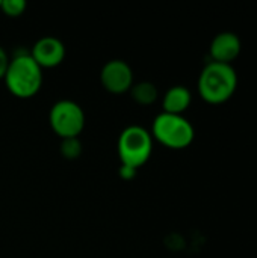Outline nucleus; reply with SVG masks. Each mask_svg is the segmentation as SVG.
Returning a JSON list of instances; mask_svg holds the SVG:
<instances>
[{
	"mask_svg": "<svg viewBox=\"0 0 257 258\" xmlns=\"http://www.w3.org/2000/svg\"><path fill=\"white\" fill-rule=\"evenodd\" d=\"M136 169H132V168H129V166H123V165H120V169H118V174H120V177L123 178V180H132V178H135L136 177Z\"/></svg>",
	"mask_w": 257,
	"mask_h": 258,
	"instance_id": "nucleus-14",
	"label": "nucleus"
},
{
	"mask_svg": "<svg viewBox=\"0 0 257 258\" xmlns=\"http://www.w3.org/2000/svg\"><path fill=\"white\" fill-rule=\"evenodd\" d=\"M103 88L111 94H124L133 86V71L123 59H112L106 62L100 73Z\"/></svg>",
	"mask_w": 257,
	"mask_h": 258,
	"instance_id": "nucleus-6",
	"label": "nucleus"
},
{
	"mask_svg": "<svg viewBox=\"0 0 257 258\" xmlns=\"http://www.w3.org/2000/svg\"><path fill=\"white\" fill-rule=\"evenodd\" d=\"M151 138L170 150H185L195 139V128L183 115L159 113L151 125Z\"/></svg>",
	"mask_w": 257,
	"mask_h": 258,
	"instance_id": "nucleus-3",
	"label": "nucleus"
},
{
	"mask_svg": "<svg viewBox=\"0 0 257 258\" xmlns=\"http://www.w3.org/2000/svg\"><path fill=\"white\" fill-rule=\"evenodd\" d=\"M242 51L241 38L235 32H220L214 36L209 45V56L212 62L232 65Z\"/></svg>",
	"mask_w": 257,
	"mask_h": 258,
	"instance_id": "nucleus-8",
	"label": "nucleus"
},
{
	"mask_svg": "<svg viewBox=\"0 0 257 258\" xmlns=\"http://www.w3.org/2000/svg\"><path fill=\"white\" fill-rule=\"evenodd\" d=\"M27 8V3L24 0H2L0 5V11L6 15V17H20L24 14Z\"/></svg>",
	"mask_w": 257,
	"mask_h": 258,
	"instance_id": "nucleus-12",
	"label": "nucleus"
},
{
	"mask_svg": "<svg viewBox=\"0 0 257 258\" xmlns=\"http://www.w3.org/2000/svg\"><path fill=\"white\" fill-rule=\"evenodd\" d=\"M65 45L56 36H42L39 38L29 53L32 59L39 65V68H55L61 65L65 59Z\"/></svg>",
	"mask_w": 257,
	"mask_h": 258,
	"instance_id": "nucleus-7",
	"label": "nucleus"
},
{
	"mask_svg": "<svg viewBox=\"0 0 257 258\" xmlns=\"http://www.w3.org/2000/svg\"><path fill=\"white\" fill-rule=\"evenodd\" d=\"M48 122L61 139L79 138L85 128V112L73 100H59L50 109Z\"/></svg>",
	"mask_w": 257,
	"mask_h": 258,
	"instance_id": "nucleus-5",
	"label": "nucleus"
},
{
	"mask_svg": "<svg viewBox=\"0 0 257 258\" xmlns=\"http://www.w3.org/2000/svg\"><path fill=\"white\" fill-rule=\"evenodd\" d=\"M130 94H132L133 101H136L141 106H150L159 97V91H158L156 85L151 82L133 83V86L130 88Z\"/></svg>",
	"mask_w": 257,
	"mask_h": 258,
	"instance_id": "nucleus-10",
	"label": "nucleus"
},
{
	"mask_svg": "<svg viewBox=\"0 0 257 258\" xmlns=\"http://www.w3.org/2000/svg\"><path fill=\"white\" fill-rule=\"evenodd\" d=\"M61 154L67 160H76L82 154V144L79 138H70V139H62L61 144Z\"/></svg>",
	"mask_w": 257,
	"mask_h": 258,
	"instance_id": "nucleus-11",
	"label": "nucleus"
},
{
	"mask_svg": "<svg viewBox=\"0 0 257 258\" xmlns=\"http://www.w3.org/2000/svg\"><path fill=\"white\" fill-rule=\"evenodd\" d=\"M5 85L8 91L17 98H30L42 86V70L32 59L30 54L21 53L11 59L5 74Z\"/></svg>",
	"mask_w": 257,
	"mask_h": 258,
	"instance_id": "nucleus-2",
	"label": "nucleus"
},
{
	"mask_svg": "<svg viewBox=\"0 0 257 258\" xmlns=\"http://www.w3.org/2000/svg\"><path fill=\"white\" fill-rule=\"evenodd\" d=\"M9 62H11V59H9V56L6 53V50L3 47H0V80L5 79V74L8 71Z\"/></svg>",
	"mask_w": 257,
	"mask_h": 258,
	"instance_id": "nucleus-13",
	"label": "nucleus"
},
{
	"mask_svg": "<svg viewBox=\"0 0 257 258\" xmlns=\"http://www.w3.org/2000/svg\"><path fill=\"white\" fill-rule=\"evenodd\" d=\"M0 5H2V0H0Z\"/></svg>",
	"mask_w": 257,
	"mask_h": 258,
	"instance_id": "nucleus-15",
	"label": "nucleus"
},
{
	"mask_svg": "<svg viewBox=\"0 0 257 258\" xmlns=\"http://www.w3.org/2000/svg\"><path fill=\"white\" fill-rule=\"evenodd\" d=\"M117 151L123 166H129L138 171L150 160L153 151L151 133L141 125L126 127L120 133Z\"/></svg>",
	"mask_w": 257,
	"mask_h": 258,
	"instance_id": "nucleus-4",
	"label": "nucleus"
},
{
	"mask_svg": "<svg viewBox=\"0 0 257 258\" xmlns=\"http://www.w3.org/2000/svg\"><path fill=\"white\" fill-rule=\"evenodd\" d=\"M192 103L191 91L183 85L171 86L162 97V112L171 115H183Z\"/></svg>",
	"mask_w": 257,
	"mask_h": 258,
	"instance_id": "nucleus-9",
	"label": "nucleus"
},
{
	"mask_svg": "<svg viewBox=\"0 0 257 258\" xmlns=\"http://www.w3.org/2000/svg\"><path fill=\"white\" fill-rule=\"evenodd\" d=\"M238 89V74L233 65L208 62L197 82V91L203 101L212 106L227 103Z\"/></svg>",
	"mask_w": 257,
	"mask_h": 258,
	"instance_id": "nucleus-1",
	"label": "nucleus"
}]
</instances>
